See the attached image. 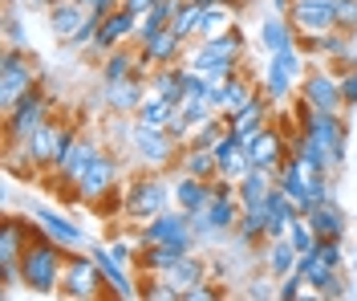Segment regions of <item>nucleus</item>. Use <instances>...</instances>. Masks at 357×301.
<instances>
[{
    "mask_svg": "<svg viewBox=\"0 0 357 301\" xmlns=\"http://www.w3.org/2000/svg\"><path fill=\"white\" fill-rule=\"evenodd\" d=\"M207 82H211V102H215V110H220L223 118L240 115L248 102L260 94V86L244 73V66L236 73H223V78H207Z\"/></svg>",
    "mask_w": 357,
    "mask_h": 301,
    "instance_id": "16",
    "label": "nucleus"
},
{
    "mask_svg": "<svg viewBox=\"0 0 357 301\" xmlns=\"http://www.w3.org/2000/svg\"><path fill=\"white\" fill-rule=\"evenodd\" d=\"M171 196H175V208H183V212H191V216H195V212H203L207 204H211V184L178 171V179L171 184Z\"/></svg>",
    "mask_w": 357,
    "mask_h": 301,
    "instance_id": "28",
    "label": "nucleus"
},
{
    "mask_svg": "<svg viewBox=\"0 0 357 301\" xmlns=\"http://www.w3.org/2000/svg\"><path fill=\"white\" fill-rule=\"evenodd\" d=\"M289 240H292V249H296V253H312V249H317V232H312V224L305 220V216L289 228Z\"/></svg>",
    "mask_w": 357,
    "mask_h": 301,
    "instance_id": "42",
    "label": "nucleus"
},
{
    "mask_svg": "<svg viewBox=\"0 0 357 301\" xmlns=\"http://www.w3.org/2000/svg\"><path fill=\"white\" fill-rule=\"evenodd\" d=\"M4 37H8V45H21V24H17V17H13V13L4 17Z\"/></svg>",
    "mask_w": 357,
    "mask_h": 301,
    "instance_id": "50",
    "label": "nucleus"
},
{
    "mask_svg": "<svg viewBox=\"0 0 357 301\" xmlns=\"http://www.w3.org/2000/svg\"><path fill=\"white\" fill-rule=\"evenodd\" d=\"M309 115H312V106L301 98V94H296V98H292V122L301 126V122H309Z\"/></svg>",
    "mask_w": 357,
    "mask_h": 301,
    "instance_id": "49",
    "label": "nucleus"
},
{
    "mask_svg": "<svg viewBox=\"0 0 357 301\" xmlns=\"http://www.w3.org/2000/svg\"><path fill=\"white\" fill-rule=\"evenodd\" d=\"M167 131H171V135H175V139L183 142V147H187L191 131H195V122L187 118V110H183V106H175V115H171V122H167Z\"/></svg>",
    "mask_w": 357,
    "mask_h": 301,
    "instance_id": "45",
    "label": "nucleus"
},
{
    "mask_svg": "<svg viewBox=\"0 0 357 301\" xmlns=\"http://www.w3.org/2000/svg\"><path fill=\"white\" fill-rule=\"evenodd\" d=\"M227 131V118L223 115H211L207 122H199L195 131H191V139H187V147H195V151H211L215 142H220V135Z\"/></svg>",
    "mask_w": 357,
    "mask_h": 301,
    "instance_id": "40",
    "label": "nucleus"
},
{
    "mask_svg": "<svg viewBox=\"0 0 357 301\" xmlns=\"http://www.w3.org/2000/svg\"><path fill=\"white\" fill-rule=\"evenodd\" d=\"M264 269L272 273V277L280 281V277H289L292 269H296V260H301V253L292 249V240L289 236H280V240H264Z\"/></svg>",
    "mask_w": 357,
    "mask_h": 301,
    "instance_id": "31",
    "label": "nucleus"
},
{
    "mask_svg": "<svg viewBox=\"0 0 357 301\" xmlns=\"http://www.w3.org/2000/svg\"><path fill=\"white\" fill-rule=\"evenodd\" d=\"M272 4H276V13H284V17H289V8H292V0H272Z\"/></svg>",
    "mask_w": 357,
    "mask_h": 301,
    "instance_id": "53",
    "label": "nucleus"
},
{
    "mask_svg": "<svg viewBox=\"0 0 357 301\" xmlns=\"http://www.w3.org/2000/svg\"><path fill=\"white\" fill-rule=\"evenodd\" d=\"M102 289H106V273H102V265L93 260V253H73L66 256V269H61V289H57V298H69V301H93L102 298Z\"/></svg>",
    "mask_w": 357,
    "mask_h": 301,
    "instance_id": "10",
    "label": "nucleus"
},
{
    "mask_svg": "<svg viewBox=\"0 0 357 301\" xmlns=\"http://www.w3.org/2000/svg\"><path fill=\"white\" fill-rule=\"evenodd\" d=\"M292 155H296V159H305L309 167H317V171H329V175L337 171V167H333V155H329L321 142L312 139L309 131H292Z\"/></svg>",
    "mask_w": 357,
    "mask_h": 301,
    "instance_id": "34",
    "label": "nucleus"
},
{
    "mask_svg": "<svg viewBox=\"0 0 357 301\" xmlns=\"http://www.w3.org/2000/svg\"><path fill=\"white\" fill-rule=\"evenodd\" d=\"M146 86L151 94H162V98H171V102H183V61L178 66H158L151 78H146Z\"/></svg>",
    "mask_w": 357,
    "mask_h": 301,
    "instance_id": "38",
    "label": "nucleus"
},
{
    "mask_svg": "<svg viewBox=\"0 0 357 301\" xmlns=\"http://www.w3.org/2000/svg\"><path fill=\"white\" fill-rule=\"evenodd\" d=\"M296 41H301V37H296V29H292V21L284 13H272V17L260 24V45H264L268 53L289 49V45H296Z\"/></svg>",
    "mask_w": 357,
    "mask_h": 301,
    "instance_id": "33",
    "label": "nucleus"
},
{
    "mask_svg": "<svg viewBox=\"0 0 357 301\" xmlns=\"http://www.w3.org/2000/svg\"><path fill=\"white\" fill-rule=\"evenodd\" d=\"M102 147H106L102 139H93V135H86V131H82V139H77L73 147H69V155H66L61 163H57V167H53L49 175H45L49 191H57V196H61V187H66L69 196H73L77 179L86 175V167H89L93 159H98V151H102Z\"/></svg>",
    "mask_w": 357,
    "mask_h": 301,
    "instance_id": "12",
    "label": "nucleus"
},
{
    "mask_svg": "<svg viewBox=\"0 0 357 301\" xmlns=\"http://www.w3.org/2000/svg\"><path fill=\"white\" fill-rule=\"evenodd\" d=\"M215 298H223V289L220 285H211V281H203V285H195L183 301H215Z\"/></svg>",
    "mask_w": 357,
    "mask_h": 301,
    "instance_id": "48",
    "label": "nucleus"
},
{
    "mask_svg": "<svg viewBox=\"0 0 357 301\" xmlns=\"http://www.w3.org/2000/svg\"><path fill=\"white\" fill-rule=\"evenodd\" d=\"M66 256H69L66 244H57V240L37 224V236L29 240V249H24V256H21V289L24 293H37V298H57Z\"/></svg>",
    "mask_w": 357,
    "mask_h": 301,
    "instance_id": "1",
    "label": "nucleus"
},
{
    "mask_svg": "<svg viewBox=\"0 0 357 301\" xmlns=\"http://www.w3.org/2000/svg\"><path fill=\"white\" fill-rule=\"evenodd\" d=\"M289 21L296 29V37H325L337 29V8L333 0H292Z\"/></svg>",
    "mask_w": 357,
    "mask_h": 301,
    "instance_id": "18",
    "label": "nucleus"
},
{
    "mask_svg": "<svg viewBox=\"0 0 357 301\" xmlns=\"http://www.w3.org/2000/svg\"><path fill=\"white\" fill-rule=\"evenodd\" d=\"M236 240H240V244H248V249L264 244V240H268V204H264V208H244V212H240Z\"/></svg>",
    "mask_w": 357,
    "mask_h": 301,
    "instance_id": "36",
    "label": "nucleus"
},
{
    "mask_svg": "<svg viewBox=\"0 0 357 301\" xmlns=\"http://www.w3.org/2000/svg\"><path fill=\"white\" fill-rule=\"evenodd\" d=\"M341 98H345V110L354 115L357 110V66L341 70Z\"/></svg>",
    "mask_w": 357,
    "mask_h": 301,
    "instance_id": "47",
    "label": "nucleus"
},
{
    "mask_svg": "<svg viewBox=\"0 0 357 301\" xmlns=\"http://www.w3.org/2000/svg\"><path fill=\"white\" fill-rule=\"evenodd\" d=\"M268 122H276V118H272V102L264 98V90L256 94V98L248 102V106L240 110V115H231V118H227L231 135H236L240 142H252V139H256V135H260V131L268 126Z\"/></svg>",
    "mask_w": 357,
    "mask_h": 301,
    "instance_id": "23",
    "label": "nucleus"
},
{
    "mask_svg": "<svg viewBox=\"0 0 357 301\" xmlns=\"http://www.w3.org/2000/svg\"><path fill=\"white\" fill-rule=\"evenodd\" d=\"M151 94V86L142 78H126V82H102V106L118 118H134L142 98Z\"/></svg>",
    "mask_w": 357,
    "mask_h": 301,
    "instance_id": "20",
    "label": "nucleus"
},
{
    "mask_svg": "<svg viewBox=\"0 0 357 301\" xmlns=\"http://www.w3.org/2000/svg\"><path fill=\"white\" fill-rule=\"evenodd\" d=\"M296 273H305V285H309L312 298H325V301H337V298H349V285H345V273L325 265L317 253H301L296 260Z\"/></svg>",
    "mask_w": 357,
    "mask_h": 301,
    "instance_id": "17",
    "label": "nucleus"
},
{
    "mask_svg": "<svg viewBox=\"0 0 357 301\" xmlns=\"http://www.w3.org/2000/svg\"><path fill=\"white\" fill-rule=\"evenodd\" d=\"M244 49H248L244 33L231 29V33H223V37L199 41L195 49L187 45V66L199 70L203 78H223V73H236L244 66Z\"/></svg>",
    "mask_w": 357,
    "mask_h": 301,
    "instance_id": "3",
    "label": "nucleus"
},
{
    "mask_svg": "<svg viewBox=\"0 0 357 301\" xmlns=\"http://www.w3.org/2000/svg\"><path fill=\"white\" fill-rule=\"evenodd\" d=\"M292 131L296 126H280V122H268L264 131L256 135L252 142H244L248 159H252V167H264V171H276L280 163L292 155Z\"/></svg>",
    "mask_w": 357,
    "mask_h": 301,
    "instance_id": "15",
    "label": "nucleus"
},
{
    "mask_svg": "<svg viewBox=\"0 0 357 301\" xmlns=\"http://www.w3.org/2000/svg\"><path fill=\"white\" fill-rule=\"evenodd\" d=\"M171 115H175V102H171V98H162V94H146L142 106H138V115H134V122H138V126H151V131H167Z\"/></svg>",
    "mask_w": 357,
    "mask_h": 301,
    "instance_id": "35",
    "label": "nucleus"
},
{
    "mask_svg": "<svg viewBox=\"0 0 357 301\" xmlns=\"http://www.w3.org/2000/svg\"><path fill=\"white\" fill-rule=\"evenodd\" d=\"M333 8H337V29L357 33V0H333Z\"/></svg>",
    "mask_w": 357,
    "mask_h": 301,
    "instance_id": "46",
    "label": "nucleus"
},
{
    "mask_svg": "<svg viewBox=\"0 0 357 301\" xmlns=\"http://www.w3.org/2000/svg\"><path fill=\"white\" fill-rule=\"evenodd\" d=\"M89 253H93V260L102 265V273H106V289H110L114 298H142L134 269L130 265H122V260L110 253V244H89Z\"/></svg>",
    "mask_w": 357,
    "mask_h": 301,
    "instance_id": "21",
    "label": "nucleus"
},
{
    "mask_svg": "<svg viewBox=\"0 0 357 301\" xmlns=\"http://www.w3.org/2000/svg\"><path fill=\"white\" fill-rule=\"evenodd\" d=\"M162 277L178 289V298H187L195 285H203V281H207V260H203L199 253H187V256H178V260L167 269V273H162Z\"/></svg>",
    "mask_w": 357,
    "mask_h": 301,
    "instance_id": "27",
    "label": "nucleus"
},
{
    "mask_svg": "<svg viewBox=\"0 0 357 301\" xmlns=\"http://www.w3.org/2000/svg\"><path fill=\"white\" fill-rule=\"evenodd\" d=\"M296 131H309L312 139L333 155L337 171L345 167V151H349V122H345V115H333V110H312L309 122H301Z\"/></svg>",
    "mask_w": 357,
    "mask_h": 301,
    "instance_id": "13",
    "label": "nucleus"
},
{
    "mask_svg": "<svg viewBox=\"0 0 357 301\" xmlns=\"http://www.w3.org/2000/svg\"><path fill=\"white\" fill-rule=\"evenodd\" d=\"M178 256H187V249H178V244H142V249H138V273L162 277Z\"/></svg>",
    "mask_w": 357,
    "mask_h": 301,
    "instance_id": "30",
    "label": "nucleus"
},
{
    "mask_svg": "<svg viewBox=\"0 0 357 301\" xmlns=\"http://www.w3.org/2000/svg\"><path fill=\"white\" fill-rule=\"evenodd\" d=\"M82 4H86L89 13H114V8H118L122 0H82Z\"/></svg>",
    "mask_w": 357,
    "mask_h": 301,
    "instance_id": "51",
    "label": "nucleus"
},
{
    "mask_svg": "<svg viewBox=\"0 0 357 301\" xmlns=\"http://www.w3.org/2000/svg\"><path fill=\"white\" fill-rule=\"evenodd\" d=\"M301 78H305V53L301 45H289V49H276V53H268V70H264V98L272 106H280V102H289L296 86H301Z\"/></svg>",
    "mask_w": 357,
    "mask_h": 301,
    "instance_id": "7",
    "label": "nucleus"
},
{
    "mask_svg": "<svg viewBox=\"0 0 357 301\" xmlns=\"http://www.w3.org/2000/svg\"><path fill=\"white\" fill-rule=\"evenodd\" d=\"M122 196H126V208L122 216L130 220L134 228L138 224H146V220H155L158 212L175 208V196H171V184L162 179V171H142V175H134L130 184L122 187Z\"/></svg>",
    "mask_w": 357,
    "mask_h": 301,
    "instance_id": "2",
    "label": "nucleus"
},
{
    "mask_svg": "<svg viewBox=\"0 0 357 301\" xmlns=\"http://www.w3.org/2000/svg\"><path fill=\"white\" fill-rule=\"evenodd\" d=\"M312 253L321 256L325 265H333V269H345V249H341V240H317Z\"/></svg>",
    "mask_w": 357,
    "mask_h": 301,
    "instance_id": "44",
    "label": "nucleus"
},
{
    "mask_svg": "<svg viewBox=\"0 0 357 301\" xmlns=\"http://www.w3.org/2000/svg\"><path fill=\"white\" fill-rule=\"evenodd\" d=\"M296 94L309 102L312 110H333V115H349L345 110V98H341V73L321 66V70H309L301 78Z\"/></svg>",
    "mask_w": 357,
    "mask_h": 301,
    "instance_id": "14",
    "label": "nucleus"
},
{
    "mask_svg": "<svg viewBox=\"0 0 357 301\" xmlns=\"http://www.w3.org/2000/svg\"><path fill=\"white\" fill-rule=\"evenodd\" d=\"M122 4H126L130 13H138V17H142V13H151V4H155V0H122Z\"/></svg>",
    "mask_w": 357,
    "mask_h": 301,
    "instance_id": "52",
    "label": "nucleus"
},
{
    "mask_svg": "<svg viewBox=\"0 0 357 301\" xmlns=\"http://www.w3.org/2000/svg\"><path fill=\"white\" fill-rule=\"evenodd\" d=\"M312 224V232H317V240H345V232H349V220H345V212H341V204H333V200H325V204H317V208L305 216Z\"/></svg>",
    "mask_w": 357,
    "mask_h": 301,
    "instance_id": "26",
    "label": "nucleus"
},
{
    "mask_svg": "<svg viewBox=\"0 0 357 301\" xmlns=\"http://www.w3.org/2000/svg\"><path fill=\"white\" fill-rule=\"evenodd\" d=\"M134 29H138V13H130L126 4H118L114 13H106V21L98 29V41H93L86 53L93 61H102V53H110V49H118V45H130Z\"/></svg>",
    "mask_w": 357,
    "mask_h": 301,
    "instance_id": "19",
    "label": "nucleus"
},
{
    "mask_svg": "<svg viewBox=\"0 0 357 301\" xmlns=\"http://www.w3.org/2000/svg\"><path fill=\"white\" fill-rule=\"evenodd\" d=\"M37 86H45V78L33 61V53L21 45H8L4 57H0V115H8L24 94H33Z\"/></svg>",
    "mask_w": 357,
    "mask_h": 301,
    "instance_id": "4",
    "label": "nucleus"
},
{
    "mask_svg": "<svg viewBox=\"0 0 357 301\" xmlns=\"http://www.w3.org/2000/svg\"><path fill=\"white\" fill-rule=\"evenodd\" d=\"M102 21H106V13H86V21H82V29H77V37L69 41V49H89V45H93Z\"/></svg>",
    "mask_w": 357,
    "mask_h": 301,
    "instance_id": "41",
    "label": "nucleus"
},
{
    "mask_svg": "<svg viewBox=\"0 0 357 301\" xmlns=\"http://www.w3.org/2000/svg\"><path fill=\"white\" fill-rule=\"evenodd\" d=\"M49 118H53V94L45 90V86H37V90L24 94L21 102L4 115V147H21Z\"/></svg>",
    "mask_w": 357,
    "mask_h": 301,
    "instance_id": "8",
    "label": "nucleus"
},
{
    "mask_svg": "<svg viewBox=\"0 0 357 301\" xmlns=\"http://www.w3.org/2000/svg\"><path fill=\"white\" fill-rule=\"evenodd\" d=\"M134 70H138V49H134V41L102 53V61H98L102 82H126V78H134Z\"/></svg>",
    "mask_w": 357,
    "mask_h": 301,
    "instance_id": "29",
    "label": "nucleus"
},
{
    "mask_svg": "<svg viewBox=\"0 0 357 301\" xmlns=\"http://www.w3.org/2000/svg\"><path fill=\"white\" fill-rule=\"evenodd\" d=\"M272 187H276V171L252 167L244 179L236 184V200H240V208H264L268 196H272Z\"/></svg>",
    "mask_w": 357,
    "mask_h": 301,
    "instance_id": "25",
    "label": "nucleus"
},
{
    "mask_svg": "<svg viewBox=\"0 0 357 301\" xmlns=\"http://www.w3.org/2000/svg\"><path fill=\"white\" fill-rule=\"evenodd\" d=\"M126 142H130V151L138 155V163L151 167V171H171V167H178L183 151H187L171 131H151V126H138V122L130 126V139Z\"/></svg>",
    "mask_w": 357,
    "mask_h": 301,
    "instance_id": "9",
    "label": "nucleus"
},
{
    "mask_svg": "<svg viewBox=\"0 0 357 301\" xmlns=\"http://www.w3.org/2000/svg\"><path fill=\"white\" fill-rule=\"evenodd\" d=\"M33 236H37V220L29 212L0 220V293H8L13 285H21V256Z\"/></svg>",
    "mask_w": 357,
    "mask_h": 301,
    "instance_id": "5",
    "label": "nucleus"
},
{
    "mask_svg": "<svg viewBox=\"0 0 357 301\" xmlns=\"http://www.w3.org/2000/svg\"><path fill=\"white\" fill-rule=\"evenodd\" d=\"M171 29H175L178 37L191 45V37H199V29H203V4L183 0V4H178V13H175V21H171Z\"/></svg>",
    "mask_w": 357,
    "mask_h": 301,
    "instance_id": "39",
    "label": "nucleus"
},
{
    "mask_svg": "<svg viewBox=\"0 0 357 301\" xmlns=\"http://www.w3.org/2000/svg\"><path fill=\"white\" fill-rule=\"evenodd\" d=\"M236 8L240 0H220L211 8H203V29H199V41H211V37H223L236 29Z\"/></svg>",
    "mask_w": 357,
    "mask_h": 301,
    "instance_id": "32",
    "label": "nucleus"
},
{
    "mask_svg": "<svg viewBox=\"0 0 357 301\" xmlns=\"http://www.w3.org/2000/svg\"><path fill=\"white\" fill-rule=\"evenodd\" d=\"M86 4L82 0H53L49 4V33L61 41V45H69L73 37H77V29H82V21H86Z\"/></svg>",
    "mask_w": 357,
    "mask_h": 301,
    "instance_id": "24",
    "label": "nucleus"
},
{
    "mask_svg": "<svg viewBox=\"0 0 357 301\" xmlns=\"http://www.w3.org/2000/svg\"><path fill=\"white\" fill-rule=\"evenodd\" d=\"M305 289H309V285H305V273H296V269H292L289 277H280V285H276V298H280V301H296Z\"/></svg>",
    "mask_w": 357,
    "mask_h": 301,
    "instance_id": "43",
    "label": "nucleus"
},
{
    "mask_svg": "<svg viewBox=\"0 0 357 301\" xmlns=\"http://www.w3.org/2000/svg\"><path fill=\"white\" fill-rule=\"evenodd\" d=\"M240 212H244V208H240V200H236V196H211V204L191 216L199 244H223L227 236H236Z\"/></svg>",
    "mask_w": 357,
    "mask_h": 301,
    "instance_id": "11",
    "label": "nucleus"
},
{
    "mask_svg": "<svg viewBox=\"0 0 357 301\" xmlns=\"http://www.w3.org/2000/svg\"><path fill=\"white\" fill-rule=\"evenodd\" d=\"M175 171H183V175H195V179H207V184H211V179L220 175V159H215V151H195V147H187Z\"/></svg>",
    "mask_w": 357,
    "mask_h": 301,
    "instance_id": "37",
    "label": "nucleus"
},
{
    "mask_svg": "<svg viewBox=\"0 0 357 301\" xmlns=\"http://www.w3.org/2000/svg\"><path fill=\"white\" fill-rule=\"evenodd\" d=\"M24 212H29V216H33V220L57 240V244H66L69 253H73V249H86V232L77 228L69 216H61L57 208H49V204H24Z\"/></svg>",
    "mask_w": 357,
    "mask_h": 301,
    "instance_id": "22",
    "label": "nucleus"
},
{
    "mask_svg": "<svg viewBox=\"0 0 357 301\" xmlns=\"http://www.w3.org/2000/svg\"><path fill=\"white\" fill-rule=\"evenodd\" d=\"M122 187V159H118V151H110V147H102L98 151V159L86 167V175L77 179V187H73V200L77 204H86V208H98L110 191H118Z\"/></svg>",
    "mask_w": 357,
    "mask_h": 301,
    "instance_id": "6",
    "label": "nucleus"
}]
</instances>
